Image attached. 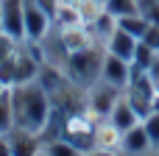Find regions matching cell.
I'll return each instance as SVG.
<instances>
[{
    "mask_svg": "<svg viewBox=\"0 0 159 156\" xmlns=\"http://www.w3.org/2000/svg\"><path fill=\"white\" fill-rule=\"evenodd\" d=\"M11 92V109H14V128H25L34 134H45L50 114H53V103L48 89L42 87L39 78L25 81V84H14L8 87Z\"/></svg>",
    "mask_w": 159,
    "mask_h": 156,
    "instance_id": "cell-1",
    "label": "cell"
},
{
    "mask_svg": "<svg viewBox=\"0 0 159 156\" xmlns=\"http://www.w3.org/2000/svg\"><path fill=\"white\" fill-rule=\"evenodd\" d=\"M103 59H106V45L92 42L89 47H81L75 53H70L67 59V75L78 84V87H92L95 81H101V70H103Z\"/></svg>",
    "mask_w": 159,
    "mask_h": 156,
    "instance_id": "cell-2",
    "label": "cell"
},
{
    "mask_svg": "<svg viewBox=\"0 0 159 156\" xmlns=\"http://www.w3.org/2000/svg\"><path fill=\"white\" fill-rule=\"evenodd\" d=\"M117 100H120V89L112 87V84H106L103 78L95 81V84L89 87V92H87V103H89V109H92L95 114H101V117H109Z\"/></svg>",
    "mask_w": 159,
    "mask_h": 156,
    "instance_id": "cell-3",
    "label": "cell"
},
{
    "mask_svg": "<svg viewBox=\"0 0 159 156\" xmlns=\"http://www.w3.org/2000/svg\"><path fill=\"white\" fill-rule=\"evenodd\" d=\"M3 14V33L25 42V0H0Z\"/></svg>",
    "mask_w": 159,
    "mask_h": 156,
    "instance_id": "cell-4",
    "label": "cell"
},
{
    "mask_svg": "<svg viewBox=\"0 0 159 156\" xmlns=\"http://www.w3.org/2000/svg\"><path fill=\"white\" fill-rule=\"evenodd\" d=\"M101 78H103L106 84L117 87V89H126L129 81H131V61L106 53V59H103V70H101Z\"/></svg>",
    "mask_w": 159,
    "mask_h": 156,
    "instance_id": "cell-5",
    "label": "cell"
},
{
    "mask_svg": "<svg viewBox=\"0 0 159 156\" xmlns=\"http://www.w3.org/2000/svg\"><path fill=\"white\" fill-rule=\"evenodd\" d=\"M6 140H8L14 156H39V151H42V134H34V131H25V128L8 131Z\"/></svg>",
    "mask_w": 159,
    "mask_h": 156,
    "instance_id": "cell-6",
    "label": "cell"
},
{
    "mask_svg": "<svg viewBox=\"0 0 159 156\" xmlns=\"http://www.w3.org/2000/svg\"><path fill=\"white\" fill-rule=\"evenodd\" d=\"M151 148H154V142H151V137H148V131H145L143 123H137L134 128H129V131L120 134V151H123V154L145 156Z\"/></svg>",
    "mask_w": 159,
    "mask_h": 156,
    "instance_id": "cell-7",
    "label": "cell"
},
{
    "mask_svg": "<svg viewBox=\"0 0 159 156\" xmlns=\"http://www.w3.org/2000/svg\"><path fill=\"white\" fill-rule=\"evenodd\" d=\"M137 42H140L137 36H131V33H126L123 28H117V31L106 39V53L131 61V59H134V50H137Z\"/></svg>",
    "mask_w": 159,
    "mask_h": 156,
    "instance_id": "cell-8",
    "label": "cell"
},
{
    "mask_svg": "<svg viewBox=\"0 0 159 156\" xmlns=\"http://www.w3.org/2000/svg\"><path fill=\"white\" fill-rule=\"evenodd\" d=\"M109 123L123 134V131L134 128V126H137V123H143V120H140V114L134 112V106L129 103V98H126V95H120V100L115 103V109H112V114H109Z\"/></svg>",
    "mask_w": 159,
    "mask_h": 156,
    "instance_id": "cell-9",
    "label": "cell"
},
{
    "mask_svg": "<svg viewBox=\"0 0 159 156\" xmlns=\"http://www.w3.org/2000/svg\"><path fill=\"white\" fill-rule=\"evenodd\" d=\"M39 156H84V151L75 148L70 140L53 137V140H42V151H39Z\"/></svg>",
    "mask_w": 159,
    "mask_h": 156,
    "instance_id": "cell-10",
    "label": "cell"
},
{
    "mask_svg": "<svg viewBox=\"0 0 159 156\" xmlns=\"http://www.w3.org/2000/svg\"><path fill=\"white\" fill-rule=\"evenodd\" d=\"M117 28H123L126 33H131V36H137V39H143L145 33H148V28H151V22L137 11V14H126V17H117Z\"/></svg>",
    "mask_w": 159,
    "mask_h": 156,
    "instance_id": "cell-11",
    "label": "cell"
},
{
    "mask_svg": "<svg viewBox=\"0 0 159 156\" xmlns=\"http://www.w3.org/2000/svg\"><path fill=\"white\" fill-rule=\"evenodd\" d=\"M14 109H11V92L6 89L0 95V137H6L8 131H14Z\"/></svg>",
    "mask_w": 159,
    "mask_h": 156,
    "instance_id": "cell-12",
    "label": "cell"
},
{
    "mask_svg": "<svg viewBox=\"0 0 159 156\" xmlns=\"http://www.w3.org/2000/svg\"><path fill=\"white\" fill-rule=\"evenodd\" d=\"M106 11H112L115 17L137 14V0H106Z\"/></svg>",
    "mask_w": 159,
    "mask_h": 156,
    "instance_id": "cell-13",
    "label": "cell"
},
{
    "mask_svg": "<svg viewBox=\"0 0 159 156\" xmlns=\"http://www.w3.org/2000/svg\"><path fill=\"white\" fill-rule=\"evenodd\" d=\"M17 47H20V42H17L14 36H8V33H0V61L11 59V56L17 53Z\"/></svg>",
    "mask_w": 159,
    "mask_h": 156,
    "instance_id": "cell-14",
    "label": "cell"
},
{
    "mask_svg": "<svg viewBox=\"0 0 159 156\" xmlns=\"http://www.w3.org/2000/svg\"><path fill=\"white\" fill-rule=\"evenodd\" d=\"M143 126H145V131H148V137H151V142H154V148L159 145V112H151L145 120H143Z\"/></svg>",
    "mask_w": 159,
    "mask_h": 156,
    "instance_id": "cell-15",
    "label": "cell"
},
{
    "mask_svg": "<svg viewBox=\"0 0 159 156\" xmlns=\"http://www.w3.org/2000/svg\"><path fill=\"white\" fill-rule=\"evenodd\" d=\"M36 3H39V6H42V8H45V11H48V14L53 17V20H56V11H59L61 0H36Z\"/></svg>",
    "mask_w": 159,
    "mask_h": 156,
    "instance_id": "cell-16",
    "label": "cell"
},
{
    "mask_svg": "<svg viewBox=\"0 0 159 156\" xmlns=\"http://www.w3.org/2000/svg\"><path fill=\"white\" fill-rule=\"evenodd\" d=\"M145 73H148V78H151V81L159 87V53L154 56V61L148 64V70H145Z\"/></svg>",
    "mask_w": 159,
    "mask_h": 156,
    "instance_id": "cell-17",
    "label": "cell"
},
{
    "mask_svg": "<svg viewBox=\"0 0 159 156\" xmlns=\"http://www.w3.org/2000/svg\"><path fill=\"white\" fill-rule=\"evenodd\" d=\"M84 156H117L115 151H109V148H95V151H87Z\"/></svg>",
    "mask_w": 159,
    "mask_h": 156,
    "instance_id": "cell-18",
    "label": "cell"
},
{
    "mask_svg": "<svg viewBox=\"0 0 159 156\" xmlns=\"http://www.w3.org/2000/svg\"><path fill=\"white\" fill-rule=\"evenodd\" d=\"M0 156H14V154H11V145H8V140H6V137H0Z\"/></svg>",
    "mask_w": 159,
    "mask_h": 156,
    "instance_id": "cell-19",
    "label": "cell"
},
{
    "mask_svg": "<svg viewBox=\"0 0 159 156\" xmlns=\"http://www.w3.org/2000/svg\"><path fill=\"white\" fill-rule=\"evenodd\" d=\"M145 156H159V151H157V148H151V151H148Z\"/></svg>",
    "mask_w": 159,
    "mask_h": 156,
    "instance_id": "cell-20",
    "label": "cell"
},
{
    "mask_svg": "<svg viewBox=\"0 0 159 156\" xmlns=\"http://www.w3.org/2000/svg\"><path fill=\"white\" fill-rule=\"evenodd\" d=\"M0 33H3V14H0Z\"/></svg>",
    "mask_w": 159,
    "mask_h": 156,
    "instance_id": "cell-21",
    "label": "cell"
},
{
    "mask_svg": "<svg viewBox=\"0 0 159 156\" xmlns=\"http://www.w3.org/2000/svg\"><path fill=\"white\" fill-rule=\"evenodd\" d=\"M6 89H8V87H3V84H0V95H3V92H6Z\"/></svg>",
    "mask_w": 159,
    "mask_h": 156,
    "instance_id": "cell-22",
    "label": "cell"
},
{
    "mask_svg": "<svg viewBox=\"0 0 159 156\" xmlns=\"http://www.w3.org/2000/svg\"><path fill=\"white\" fill-rule=\"evenodd\" d=\"M117 156H129V154H123V151H120V154H117Z\"/></svg>",
    "mask_w": 159,
    "mask_h": 156,
    "instance_id": "cell-23",
    "label": "cell"
},
{
    "mask_svg": "<svg viewBox=\"0 0 159 156\" xmlns=\"http://www.w3.org/2000/svg\"><path fill=\"white\" fill-rule=\"evenodd\" d=\"M101 3H103V6H106V0H101Z\"/></svg>",
    "mask_w": 159,
    "mask_h": 156,
    "instance_id": "cell-24",
    "label": "cell"
},
{
    "mask_svg": "<svg viewBox=\"0 0 159 156\" xmlns=\"http://www.w3.org/2000/svg\"><path fill=\"white\" fill-rule=\"evenodd\" d=\"M157 151H159V145H157Z\"/></svg>",
    "mask_w": 159,
    "mask_h": 156,
    "instance_id": "cell-25",
    "label": "cell"
}]
</instances>
